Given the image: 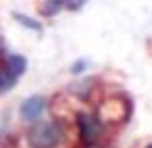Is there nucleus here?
I'll return each mask as SVG.
<instances>
[{
	"label": "nucleus",
	"mask_w": 152,
	"mask_h": 148,
	"mask_svg": "<svg viewBox=\"0 0 152 148\" xmlns=\"http://www.w3.org/2000/svg\"><path fill=\"white\" fill-rule=\"evenodd\" d=\"M148 148H152V144H150V146H148Z\"/></svg>",
	"instance_id": "nucleus-9"
},
{
	"label": "nucleus",
	"mask_w": 152,
	"mask_h": 148,
	"mask_svg": "<svg viewBox=\"0 0 152 148\" xmlns=\"http://www.w3.org/2000/svg\"><path fill=\"white\" fill-rule=\"evenodd\" d=\"M77 119H79V133H81L83 142L92 144V142L96 140L98 131H100V123H98L94 117H90V115H83V113H81Z\"/></svg>",
	"instance_id": "nucleus-2"
},
{
	"label": "nucleus",
	"mask_w": 152,
	"mask_h": 148,
	"mask_svg": "<svg viewBox=\"0 0 152 148\" xmlns=\"http://www.w3.org/2000/svg\"><path fill=\"white\" fill-rule=\"evenodd\" d=\"M63 138V131L56 123H36L29 133H27V140H29V146L31 148H54Z\"/></svg>",
	"instance_id": "nucleus-1"
},
{
	"label": "nucleus",
	"mask_w": 152,
	"mask_h": 148,
	"mask_svg": "<svg viewBox=\"0 0 152 148\" xmlns=\"http://www.w3.org/2000/svg\"><path fill=\"white\" fill-rule=\"evenodd\" d=\"M63 4H65V2H56V0H54V2H46V4L42 7V13H44V15H54V13H58V11L63 9Z\"/></svg>",
	"instance_id": "nucleus-7"
},
{
	"label": "nucleus",
	"mask_w": 152,
	"mask_h": 148,
	"mask_svg": "<svg viewBox=\"0 0 152 148\" xmlns=\"http://www.w3.org/2000/svg\"><path fill=\"white\" fill-rule=\"evenodd\" d=\"M42 111H44V98H42V96H31V98H27V100L23 102V106H21V115H23L27 121H36V119L42 115Z\"/></svg>",
	"instance_id": "nucleus-3"
},
{
	"label": "nucleus",
	"mask_w": 152,
	"mask_h": 148,
	"mask_svg": "<svg viewBox=\"0 0 152 148\" xmlns=\"http://www.w3.org/2000/svg\"><path fill=\"white\" fill-rule=\"evenodd\" d=\"M4 69H7L11 75L19 77V75H23V73H25L27 63H25V59H23V56H19V54H9V56H7V61H4Z\"/></svg>",
	"instance_id": "nucleus-4"
},
{
	"label": "nucleus",
	"mask_w": 152,
	"mask_h": 148,
	"mask_svg": "<svg viewBox=\"0 0 152 148\" xmlns=\"http://www.w3.org/2000/svg\"><path fill=\"white\" fill-rule=\"evenodd\" d=\"M15 81H17V77H15V75H11L7 69H0V94L9 92V90L15 86Z\"/></svg>",
	"instance_id": "nucleus-5"
},
{
	"label": "nucleus",
	"mask_w": 152,
	"mask_h": 148,
	"mask_svg": "<svg viewBox=\"0 0 152 148\" xmlns=\"http://www.w3.org/2000/svg\"><path fill=\"white\" fill-rule=\"evenodd\" d=\"M15 19H17L21 25H25V27H29V29H34V32H40V29H42V27H40V23H36L34 19H29V17H25V15L15 13Z\"/></svg>",
	"instance_id": "nucleus-6"
},
{
	"label": "nucleus",
	"mask_w": 152,
	"mask_h": 148,
	"mask_svg": "<svg viewBox=\"0 0 152 148\" xmlns=\"http://www.w3.org/2000/svg\"><path fill=\"white\" fill-rule=\"evenodd\" d=\"M67 4H69V9H81L83 2H67Z\"/></svg>",
	"instance_id": "nucleus-8"
}]
</instances>
